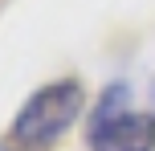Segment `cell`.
Returning a JSON list of instances; mask_svg holds the SVG:
<instances>
[{
  "mask_svg": "<svg viewBox=\"0 0 155 151\" xmlns=\"http://www.w3.org/2000/svg\"><path fill=\"white\" fill-rule=\"evenodd\" d=\"M82 106H86V90H82L78 78L49 82V86L33 90L25 98V106L12 119V135L29 147H45L53 139H61L70 131V123H78Z\"/></svg>",
  "mask_w": 155,
  "mask_h": 151,
  "instance_id": "6da1fadb",
  "label": "cell"
},
{
  "mask_svg": "<svg viewBox=\"0 0 155 151\" xmlns=\"http://www.w3.org/2000/svg\"><path fill=\"white\" fill-rule=\"evenodd\" d=\"M90 151H155V114L127 110L90 127Z\"/></svg>",
  "mask_w": 155,
  "mask_h": 151,
  "instance_id": "7a4b0ae2",
  "label": "cell"
},
{
  "mask_svg": "<svg viewBox=\"0 0 155 151\" xmlns=\"http://www.w3.org/2000/svg\"><path fill=\"white\" fill-rule=\"evenodd\" d=\"M127 110H131V90H127V82H110V86L102 90L94 114H90V127H98V123H106V119H118V114H127Z\"/></svg>",
  "mask_w": 155,
  "mask_h": 151,
  "instance_id": "3957f363",
  "label": "cell"
},
{
  "mask_svg": "<svg viewBox=\"0 0 155 151\" xmlns=\"http://www.w3.org/2000/svg\"><path fill=\"white\" fill-rule=\"evenodd\" d=\"M151 102H155V82H151Z\"/></svg>",
  "mask_w": 155,
  "mask_h": 151,
  "instance_id": "277c9868",
  "label": "cell"
}]
</instances>
